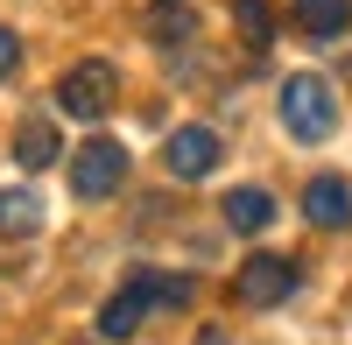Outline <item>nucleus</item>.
I'll list each match as a JSON object with an SVG mask.
<instances>
[{
    "label": "nucleus",
    "instance_id": "nucleus-7",
    "mask_svg": "<svg viewBox=\"0 0 352 345\" xmlns=\"http://www.w3.org/2000/svg\"><path fill=\"white\" fill-rule=\"evenodd\" d=\"M303 219H310V225H324V233L352 225V190H345L338 177H310V190H303Z\"/></svg>",
    "mask_w": 352,
    "mask_h": 345
},
{
    "label": "nucleus",
    "instance_id": "nucleus-12",
    "mask_svg": "<svg viewBox=\"0 0 352 345\" xmlns=\"http://www.w3.org/2000/svg\"><path fill=\"white\" fill-rule=\"evenodd\" d=\"M232 21H240L247 49H268L275 43V8H268V0H232Z\"/></svg>",
    "mask_w": 352,
    "mask_h": 345
},
{
    "label": "nucleus",
    "instance_id": "nucleus-4",
    "mask_svg": "<svg viewBox=\"0 0 352 345\" xmlns=\"http://www.w3.org/2000/svg\"><path fill=\"white\" fill-rule=\"evenodd\" d=\"M232 296H240L247 310H275L296 296V261H282V254H254V261L240 268V282H232Z\"/></svg>",
    "mask_w": 352,
    "mask_h": 345
},
{
    "label": "nucleus",
    "instance_id": "nucleus-2",
    "mask_svg": "<svg viewBox=\"0 0 352 345\" xmlns=\"http://www.w3.org/2000/svg\"><path fill=\"white\" fill-rule=\"evenodd\" d=\"M113 99H120V71L99 64V56H85V64H71L56 78V106H64L71 120H106Z\"/></svg>",
    "mask_w": 352,
    "mask_h": 345
},
{
    "label": "nucleus",
    "instance_id": "nucleus-5",
    "mask_svg": "<svg viewBox=\"0 0 352 345\" xmlns=\"http://www.w3.org/2000/svg\"><path fill=\"white\" fill-rule=\"evenodd\" d=\"M162 169H169L176 183L212 177V169H219V134H212V127H176V134L162 141Z\"/></svg>",
    "mask_w": 352,
    "mask_h": 345
},
{
    "label": "nucleus",
    "instance_id": "nucleus-9",
    "mask_svg": "<svg viewBox=\"0 0 352 345\" xmlns=\"http://www.w3.org/2000/svg\"><path fill=\"white\" fill-rule=\"evenodd\" d=\"M219 212H226L232 233H268V225H275V197L261 190V183H240V190H226Z\"/></svg>",
    "mask_w": 352,
    "mask_h": 345
},
{
    "label": "nucleus",
    "instance_id": "nucleus-13",
    "mask_svg": "<svg viewBox=\"0 0 352 345\" xmlns=\"http://www.w3.org/2000/svg\"><path fill=\"white\" fill-rule=\"evenodd\" d=\"M0 225H8V233H36L43 225V197L36 190H8L0 197Z\"/></svg>",
    "mask_w": 352,
    "mask_h": 345
},
{
    "label": "nucleus",
    "instance_id": "nucleus-10",
    "mask_svg": "<svg viewBox=\"0 0 352 345\" xmlns=\"http://www.w3.org/2000/svg\"><path fill=\"white\" fill-rule=\"evenodd\" d=\"M296 28L303 36H317V43H331V36H345L352 28V0H296Z\"/></svg>",
    "mask_w": 352,
    "mask_h": 345
},
{
    "label": "nucleus",
    "instance_id": "nucleus-6",
    "mask_svg": "<svg viewBox=\"0 0 352 345\" xmlns=\"http://www.w3.org/2000/svg\"><path fill=\"white\" fill-rule=\"evenodd\" d=\"M148 303H155V296H148V275L134 268V275H127V289H120V296H106V310H99V338H134L141 318H148Z\"/></svg>",
    "mask_w": 352,
    "mask_h": 345
},
{
    "label": "nucleus",
    "instance_id": "nucleus-14",
    "mask_svg": "<svg viewBox=\"0 0 352 345\" xmlns=\"http://www.w3.org/2000/svg\"><path fill=\"white\" fill-rule=\"evenodd\" d=\"M141 275H148V296L169 303V310H184V303L197 296V282H190V275H155V268H141Z\"/></svg>",
    "mask_w": 352,
    "mask_h": 345
},
{
    "label": "nucleus",
    "instance_id": "nucleus-11",
    "mask_svg": "<svg viewBox=\"0 0 352 345\" xmlns=\"http://www.w3.org/2000/svg\"><path fill=\"white\" fill-rule=\"evenodd\" d=\"M141 28H148L155 43H190V36H197V14L184 8V0H155V8H148V21H141Z\"/></svg>",
    "mask_w": 352,
    "mask_h": 345
},
{
    "label": "nucleus",
    "instance_id": "nucleus-1",
    "mask_svg": "<svg viewBox=\"0 0 352 345\" xmlns=\"http://www.w3.org/2000/svg\"><path fill=\"white\" fill-rule=\"evenodd\" d=\"M282 127L296 134V141H324L338 127V92L317 71H296V78H282Z\"/></svg>",
    "mask_w": 352,
    "mask_h": 345
},
{
    "label": "nucleus",
    "instance_id": "nucleus-15",
    "mask_svg": "<svg viewBox=\"0 0 352 345\" xmlns=\"http://www.w3.org/2000/svg\"><path fill=\"white\" fill-rule=\"evenodd\" d=\"M14 64H21V43H14V28H0V78H14Z\"/></svg>",
    "mask_w": 352,
    "mask_h": 345
},
{
    "label": "nucleus",
    "instance_id": "nucleus-8",
    "mask_svg": "<svg viewBox=\"0 0 352 345\" xmlns=\"http://www.w3.org/2000/svg\"><path fill=\"white\" fill-rule=\"evenodd\" d=\"M56 155H64V141H56V120H43V113H28V120L14 127V162L36 177V169H50Z\"/></svg>",
    "mask_w": 352,
    "mask_h": 345
},
{
    "label": "nucleus",
    "instance_id": "nucleus-3",
    "mask_svg": "<svg viewBox=\"0 0 352 345\" xmlns=\"http://www.w3.org/2000/svg\"><path fill=\"white\" fill-rule=\"evenodd\" d=\"M120 183H127V148L120 141H85L78 162H71V190L85 205H99V197H113Z\"/></svg>",
    "mask_w": 352,
    "mask_h": 345
}]
</instances>
